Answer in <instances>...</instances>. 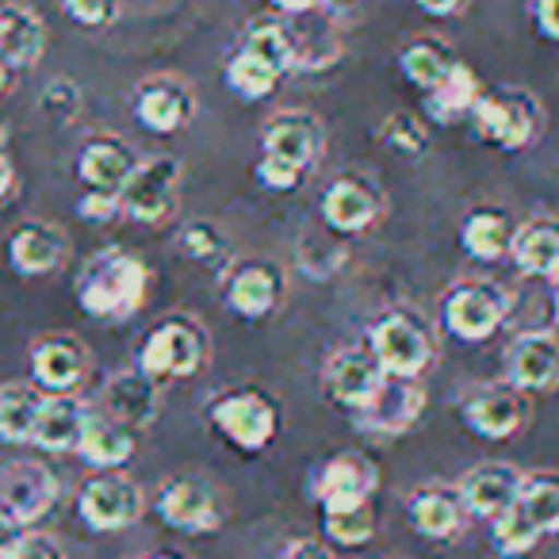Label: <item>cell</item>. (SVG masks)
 I'll return each mask as SVG.
<instances>
[{
  "label": "cell",
  "instance_id": "cell-1",
  "mask_svg": "<svg viewBox=\"0 0 559 559\" xmlns=\"http://www.w3.org/2000/svg\"><path fill=\"white\" fill-rule=\"evenodd\" d=\"M150 292V269L142 257L111 246L93 253L78 272V304L100 322H127L142 311Z\"/></svg>",
  "mask_w": 559,
  "mask_h": 559
},
{
  "label": "cell",
  "instance_id": "cell-2",
  "mask_svg": "<svg viewBox=\"0 0 559 559\" xmlns=\"http://www.w3.org/2000/svg\"><path fill=\"white\" fill-rule=\"evenodd\" d=\"M211 360V334L200 319L192 314H165L162 322L146 330L139 345V360L134 368L146 372L150 380L169 383V380H192L207 368Z\"/></svg>",
  "mask_w": 559,
  "mask_h": 559
},
{
  "label": "cell",
  "instance_id": "cell-3",
  "mask_svg": "<svg viewBox=\"0 0 559 559\" xmlns=\"http://www.w3.org/2000/svg\"><path fill=\"white\" fill-rule=\"evenodd\" d=\"M368 349L388 376L418 380L437 357L433 322L418 307H388L368 330Z\"/></svg>",
  "mask_w": 559,
  "mask_h": 559
},
{
  "label": "cell",
  "instance_id": "cell-4",
  "mask_svg": "<svg viewBox=\"0 0 559 559\" xmlns=\"http://www.w3.org/2000/svg\"><path fill=\"white\" fill-rule=\"evenodd\" d=\"M207 418L226 441L246 456H261L272 449L280 433V406L261 388H230L218 391L207 403Z\"/></svg>",
  "mask_w": 559,
  "mask_h": 559
},
{
  "label": "cell",
  "instance_id": "cell-5",
  "mask_svg": "<svg viewBox=\"0 0 559 559\" xmlns=\"http://www.w3.org/2000/svg\"><path fill=\"white\" fill-rule=\"evenodd\" d=\"M467 119L475 123L479 139L498 150H525L528 142L540 139V127H544L540 100L518 85L483 88V96L475 100Z\"/></svg>",
  "mask_w": 559,
  "mask_h": 559
},
{
  "label": "cell",
  "instance_id": "cell-6",
  "mask_svg": "<svg viewBox=\"0 0 559 559\" xmlns=\"http://www.w3.org/2000/svg\"><path fill=\"white\" fill-rule=\"evenodd\" d=\"M510 292L495 280H460L456 288L444 296L441 322L460 342H490L510 319Z\"/></svg>",
  "mask_w": 559,
  "mask_h": 559
},
{
  "label": "cell",
  "instance_id": "cell-7",
  "mask_svg": "<svg viewBox=\"0 0 559 559\" xmlns=\"http://www.w3.org/2000/svg\"><path fill=\"white\" fill-rule=\"evenodd\" d=\"M146 513V495L123 472H96L78 490V518L93 533H123Z\"/></svg>",
  "mask_w": 559,
  "mask_h": 559
},
{
  "label": "cell",
  "instance_id": "cell-8",
  "mask_svg": "<svg viewBox=\"0 0 559 559\" xmlns=\"http://www.w3.org/2000/svg\"><path fill=\"white\" fill-rule=\"evenodd\" d=\"M180 177H185V169H180V162L173 154L142 157V162L134 165L131 180L119 188L123 215L142 226H157V223H165V218H173Z\"/></svg>",
  "mask_w": 559,
  "mask_h": 559
},
{
  "label": "cell",
  "instance_id": "cell-9",
  "mask_svg": "<svg viewBox=\"0 0 559 559\" xmlns=\"http://www.w3.org/2000/svg\"><path fill=\"white\" fill-rule=\"evenodd\" d=\"M131 111L150 134H180L185 127H192L200 100H195V88L177 73H150L134 85Z\"/></svg>",
  "mask_w": 559,
  "mask_h": 559
},
{
  "label": "cell",
  "instance_id": "cell-10",
  "mask_svg": "<svg viewBox=\"0 0 559 559\" xmlns=\"http://www.w3.org/2000/svg\"><path fill=\"white\" fill-rule=\"evenodd\" d=\"M223 304L238 319H269L284 304V269L269 257H241L223 272Z\"/></svg>",
  "mask_w": 559,
  "mask_h": 559
},
{
  "label": "cell",
  "instance_id": "cell-11",
  "mask_svg": "<svg viewBox=\"0 0 559 559\" xmlns=\"http://www.w3.org/2000/svg\"><path fill=\"white\" fill-rule=\"evenodd\" d=\"M85 342L73 334H43L32 342V383L43 395H78V388L88 380Z\"/></svg>",
  "mask_w": 559,
  "mask_h": 559
},
{
  "label": "cell",
  "instance_id": "cell-12",
  "mask_svg": "<svg viewBox=\"0 0 559 559\" xmlns=\"http://www.w3.org/2000/svg\"><path fill=\"white\" fill-rule=\"evenodd\" d=\"M154 513L177 533H192V536H207L218 533L223 525V506H218L211 483L203 479H169L162 490L154 495Z\"/></svg>",
  "mask_w": 559,
  "mask_h": 559
},
{
  "label": "cell",
  "instance_id": "cell-13",
  "mask_svg": "<svg viewBox=\"0 0 559 559\" xmlns=\"http://www.w3.org/2000/svg\"><path fill=\"white\" fill-rule=\"evenodd\" d=\"M460 418L483 441H510L513 433H521L528 421L525 395L510 383H490L479 388L475 395H467L460 403Z\"/></svg>",
  "mask_w": 559,
  "mask_h": 559
},
{
  "label": "cell",
  "instance_id": "cell-14",
  "mask_svg": "<svg viewBox=\"0 0 559 559\" xmlns=\"http://www.w3.org/2000/svg\"><path fill=\"white\" fill-rule=\"evenodd\" d=\"M319 215L334 234H365L383 215V195L372 180L357 177V173H342L322 192Z\"/></svg>",
  "mask_w": 559,
  "mask_h": 559
},
{
  "label": "cell",
  "instance_id": "cell-15",
  "mask_svg": "<svg viewBox=\"0 0 559 559\" xmlns=\"http://www.w3.org/2000/svg\"><path fill=\"white\" fill-rule=\"evenodd\" d=\"M62 483L39 460H16V464L0 467V506L16 513L24 525H35L55 510Z\"/></svg>",
  "mask_w": 559,
  "mask_h": 559
},
{
  "label": "cell",
  "instance_id": "cell-16",
  "mask_svg": "<svg viewBox=\"0 0 559 559\" xmlns=\"http://www.w3.org/2000/svg\"><path fill=\"white\" fill-rule=\"evenodd\" d=\"M506 383L518 388L521 395H551L559 388V337L551 330L521 334L510 345Z\"/></svg>",
  "mask_w": 559,
  "mask_h": 559
},
{
  "label": "cell",
  "instance_id": "cell-17",
  "mask_svg": "<svg viewBox=\"0 0 559 559\" xmlns=\"http://www.w3.org/2000/svg\"><path fill=\"white\" fill-rule=\"evenodd\" d=\"M322 150H326L322 119L304 108L276 111V116L261 127V154L284 157V162L299 165V169H311L322 157Z\"/></svg>",
  "mask_w": 559,
  "mask_h": 559
},
{
  "label": "cell",
  "instance_id": "cell-18",
  "mask_svg": "<svg viewBox=\"0 0 559 559\" xmlns=\"http://www.w3.org/2000/svg\"><path fill=\"white\" fill-rule=\"evenodd\" d=\"M421 411H426V391H421V383L388 376V380L376 388V395L353 414H357V426L368 429V433L399 437L421 418Z\"/></svg>",
  "mask_w": 559,
  "mask_h": 559
},
{
  "label": "cell",
  "instance_id": "cell-19",
  "mask_svg": "<svg viewBox=\"0 0 559 559\" xmlns=\"http://www.w3.org/2000/svg\"><path fill=\"white\" fill-rule=\"evenodd\" d=\"M376 490H380V472H376V464L365 452H337V456H330L326 464L314 472L319 510L372 502Z\"/></svg>",
  "mask_w": 559,
  "mask_h": 559
},
{
  "label": "cell",
  "instance_id": "cell-20",
  "mask_svg": "<svg viewBox=\"0 0 559 559\" xmlns=\"http://www.w3.org/2000/svg\"><path fill=\"white\" fill-rule=\"evenodd\" d=\"M70 257V234L47 218H27L9 238V264L20 276H50Z\"/></svg>",
  "mask_w": 559,
  "mask_h": 559
},
{
  "label": "cell",
  "instance_id": "cell-21",
  "mask_svg": "<svg viewBox=\"0 0 559 559\" xmlns=\"http://www.w3.org/2000/svg\"><path fill=\"white\" fill-rule=\"evenodd\" d=\"M139 150L131 146L119 134H93V139L81 142L78 150V177L85 188H96V192H119V188L131 180L134 165H139Z\"/></svg>",
  "mask_w": 559,
  "mask_h": 559
},
{
  "label": "cell",
  "instance_id": "cell-22",
  "mask_svg": "<svg viewBox=\"0 0 559 559\" xmlns=\"http://www.w3.org/2000/svg\"><path fill=\"white\" fill-rule=\"evenodd\" d=\"M100 406L108 418L123 421L131 429L154 426L157 406H162V383L150 380L139 368H123V372H111L100 388Z\"/></svg>",
  "mask_w": 559,
  "mask_h": 559
},
{
  "label": "cell",
  "instance_id": "cell-23",
  "mask_svg": "<svg viewBox=\"0 0 559 559\" xmlns=\"http://www.w3.org/2000/svg\"><path fill=\"white\" fill-rule=\"evenodd\" d=\"M521 479H525V472H518L513 464H498V460L472 467V472L456 483L460 502H464L467 518L490 521L502 510H510L521 495Z\"/></svg>",
  "mask_w": 559,
  "mask_h": 559
},
{
  "label": "cell",
  "instance_id": "cell-24",
  "mask_svg": "<svg viewBox=\"0 0 559 559\" xmlns=\"http://www.w3.org/2000/svg\"><path fill=\"white\" fill-rule=\"evenodd\" d=\"M88 418H93V411H88V403H81L78 395H43L32 444L43 452H50V456L78 452Z\"/></svg>",
  "mask_w": 559,
  "mask_h": 559
},
{
  "label": "cell",
  "instance_id": "cell-25",
  "mask_svg": "<svg viewBox=\"0 0 559 559\" xmlns=\"http://www.w3.org/2000/svg\"><path fill=\"white\" fill-rule=\"evenodd\" d=\"M47 55V24L32 4H0V62L12 70H32Z\"/></svg>",
  "mask_w": 559,
  "mask_h": 559
},
{
  "label": "cell",
  "instance_id": "cell-26",
  "mask_svg": "<svg viewBox=\"0 0 559 559\" xmlns=\"http://www.w3.org/2000/svg\"><path fill=\"white\" fill-rule=\"evenodd\" d=\"M388 380V372L380 368V360L372 357V349H342L330 357L326 365V391L349 411H360L368 399L376 395V388Z\"/></svg>",
  "mask_w": 559,
  "mask_h": 559
},
{
  "label": "cell",
  "instance_id": "cell-27",
  "mask_svg": "<svg viewBox=\"0 0 559 559\" xmlns=\"http://www.w3.org/2000/svg\"><path fill=\"white\" fill-rule=\"evenodd\" d=\"M406 513H411L414 533H421L426 540H452L460 536V528L467 525V510L460 502L456 487H418L406 502Z\"/></svg>",
  "mask_w": 559,
  "mask_h": 559
},
{
  "label": "cell",
  "instance_id": "cell-28",
  "mask_svg": "<svg viewBox=\"0 0 559 559\" xmlns=\"http://www.w3.org/2000/svg\"><path fill=\"white\" fill-rule=\"evenodd\" d=\"M510 257L525 276L556 280L559 276V218L540 215L513 230Z\"/></svg>",
  "mask_w": 559,
  "mask_h": 559
},
{
  "label": "cell",
  "instance_id": "cell-29",
  "mask_svg": "<svg viewBox=\"0 0 559 559\" xmlns=\"http://www.w3.org/2000/svg\"><path fill=\"white\" fill-rule=\"evenodd\" d=\"M460 55L449 39L441 35H414L403 50H399V73L421 93H433L452 70H456Z\"/></svg>",
  "mask_w": 559,
  "mask_h": 559
},
{
  "label": "cell",
  "instance_id": "cell-30",
  "mask_svg": "<svg viewBox=\"0 0 559 559\" xmlns=\"http://www.w3.org/2000/svg\"><path fill=\"white\" fill-rule=\"evenodd\" d=\"M78 456L96 472H119L134 460V429L108 414H93L81 433Z\"/></svg>",
  "mask_w": 559,
  "mask_h": 559
},
{
  "label": "cell",
  "instance_id": "cell-31",
  "mask_svg": "<svg viewBox=\"0 0 559 559\" xmlns=\"http://www.w3.org/2000/svg\"><path fill=\"white\" fill-rule=\"evenodd\" d=\"M513 230L518 223L502 207H475L460 223V246L475 261H498V257H510Z\"/></svg>",
  "mask_w": 559,
  "mask_h": 559
},
{
  "label": "cell",
  "instance_id": "cell-32",
  "mask_svg": "<svg viewBox=\"0 0 559 559\" xmlns=\"http://www.w3.org/2000/svg\"><path fill=\"white\" fill-rule=\"evenodd\" d=\"M479 96H483V81L475 78L472 66L456 62V70H452L433 93H426V116L433 119V123H460V119L472 116Z\"/></svg>",
  "mask_w": 559,
  "mask_h": 559
},
{
  "label": "cell",
  "instance_id": "cell-33",
  "mask_svg": "<svg viewBox=\"0 0 559 559\" xmlns=\"http://www.w3.org/2000/svg\"><path fill=\"white\" fill-rule=\"evenodd\" d=\"M39 406H43V391L35 383H4L0 388V441L32 444Z\"/></svg>",
  "mask_w": 559,
  "mask_h": 559
},
{
  "label": "cell",
  "instance_id": "cell-34",
  "mask_svg": "<svg viewBox=\"0 0 559 559\" xmlns=\"http://www.w3.org/2000/svg\"><path fill=\"white\" fill-rule=\"evenodd\" d=\"M226 88H230L238 100H269L272 93L280 88V81H284V73L276 70V66H269L264 58L249 55L246 47H238L230 55V62H226Z\"/></svg>",
  "mask_w": 559,
  "mask_h": 559
},
{
  "label": "cell",
  "instance_id": "cell-35",
  "mask_svg": "<svg viewBox=\"0 0 559 559\" xmlns=\"http://www.w3.org/2000/svg\"><path fill=\"white\" fill-rule=\"evenodd\" d=\"M238 47H246L249 55H257L269 66H276L284 78L296 73V39H292V27L284 24V20H269V16L253 20V24L241 32Z\"/></svg>",
  "mask_w": 559,
  "mask_h": 559
},
{
  "label": "cell",
  "instance_id": "cell-36",
  "mask_svg": "<svg viewBox=\"0 0 559 559\" xmlns=\"http://www.w3.org/2000/svg\"><path fill=\"white\" fill-rule=\"evenodd\" d=\"M322 536L334 548H365L376 536V510L372 502L357 506H330L322 510Z\"/></svg>",
  "mask_w": 559,
  "mask_h": 559
},
{
  "label": "cell",
  "instance_id": "cell-37",
  "mask_svg": "<svg viewBox=\"0 0 559 559\" xmlns=\"http://www.w3.org/2000/svg\"><path fill=\"white\" fill-rule=\"evenodd\" d=\"M518 506L544 536H556L559 533V475L556 472L525 475V479H521Z\"/></svg>",
  "mask_w": 559,
  "mask_h": 559
},
{
  "label": "cell",
  "instance_id": "cell-38",
  "mask_svg": "<svg viewBox=\"0 0 559 559\" xmlns=\"http://www.w3.org/2000/svg\"><path fill=\"white\" fill-rule=\"evenodd\" d=\"M487 525H490V548H495L502 559L528 556V551L544 540V533L525 518V510H521L518 502H513L510 510L498 513V518H490Z\"/></svg>",
  "mask_w": 559,
  "mask_h": 559
},
{
  "label": "cell",
  "instance_id": "cell-39",
  "mask_svg": "<svg viewBox=\"0 0 559 559\" xmlns=\"http://www.w3.org/2000/svg\"><path fill=\"white\" fill-rule=\"evenodd\" d=\"M177 246L188 261H200V264L226 261V253H230V238H226V234L218 230V223H211V218H192V223L180 226Z\"/></svg>",
  "mask_w": 559,
  "mask_h": 559
},
{
  "label": "cell",
  "instance_id": "cell-40",
  "mask_svg": "<svg viewBox=\"0 0 559 559\" xmlns=\"http://www.w3.org/2000/svg\"><path fill=\"white\" fill-rule=\"evenodd\" d=\"M376 134H380L383 146H391L403 157H426V150H429V127L421 123L418 116H411V111H391V116H383Z\"/></svg>",
  "mask_w": 559,
  "mask_h": 559
},
{
  "label": "cell",
  "instance_id": "cell-41",
  "mask_svg": "<svg viewBox=\"0 0 559 559\" xmlns=\"http://www.w3.org/2000/svg\"><path fill=\"white\" fill-rule=\"evenodd\" d=\"M62 12L78 27L104 32V27L119 24V16H123V0H62Z\"/></svg>",
  "mask_w": 559,
  "mask_h": 559
},
{
  "label": "cell",
  "instance_id": "cell-42",
  "mask_svg": "<svg viewBox=\"0 0 559 559\" xmlns=\"http://www.w3.org/2000/svg\"><path fill=\"white\" fill-rule=\"evenodd\" d=\"M253 177H257V185L269 188V192H292V188L304 185L307 169H299V165L284 162V157L261 154V162L253 165Z\"/></svg>",
  "mask_w": 559,
  "mask_h": 559
},
{
  "label": "cell",
  "instance_id": "cell-43",
  "mask_svg": "<svg viewBox=\"0 0 559 559\" xmlns=\"http://www.w3.org/2000/svg\"><path fill=\"white\" fill-rule=\"evenodd\" d=\"M39 108L47 111L50 119H58V123H70V119L81 111V88L73 85L70 78H55L47 88H43Z\"/></svg>",
  "mask_w": 559,
  "mask_h": 559
},
{
  "label": "cell",
  "instance_id": "cell-44",
  "mask_svg": "<svg viewBox=\"0 0 559 559\" xmlns=\"http://www.w3.org/2000/svg\"><path fill=\"white\" fill-rule=\"evenodd\" d=\"M78 215L85 223H111V218L123 215V200H119V192H96V188H88L78 200Z\"/></svg>",
  "mask_w": 559,
  "mask_h": 559
},
{
  "label": "cell",
  "instance_id": "cell-45",
  "mask_svg": "<svg viewBox=\"0 0 559 559\" xmlns=\"http://www.w3.org/2000/svg\"><path fill=\"white\" fill-rule=\"evenodd\" d=\"M12 559H66V551H62V544H58L55 536L27 533L24 540H20V548L12 551Z\"/></svg>",
  "mask_w": 559,
  "mask_h": 559
},
{
  "label": "cell",
  "instance_id": "cell-46",
  "mask_svg": "<svg viewBox=\"0 0 559 559\" xmlns=\"http://www.w3.org/2000/svg\"><path fill=\"white\" fill-rule=\"evenodd\" d=\"M27 536V525L12 510L0 506V559H12V551L20 548V540Z\"/></svg>",
  "mask_w": 559,
  "mask_h": 559
},
{
  "label": "cell",
  "instance_id": "cell-47",
  "mask_svg": "<svg viewBox=\"0 0 559 559\" xmlns=\"http://www.w3.org/2000/svg\"><path fill=\"white\" fill-rule=\"evenodd\" d=\"M528 9H533L536 32H540L544 39L559 43V0H533Z\"/></svg>",
  "mask_w": 559,
  "mask_h": 559
},
{
  "label": "cell",
  "instance_id": "cell-48",
  "mask_svg": "<svg viewBox=\"0 0 559 559\" xmlns=\"http://www.w3.org/2000/svg\"><path fill=\"white\" fill-rule=\"evenodd\" d=\"M467 4H472V0H414V9L426 12V16H433V20L460 16V12H464Z\"/></svg>",
  "mask_w": 559,
  "mask_h": 559
},
{
  "label": "cell",
  "instance_id": "cell-49",
  "mask_svg": "<svg viewBox=\"0 0 559 559\" xmlns=\"http://www.w3.org/2000/svg\"><path fill=\"white\" fill-rule=\"evenodd\" d=\"M284 559H337V556L319 540H296L288 551H284Z\"/></svg>",
  "mask_w": 559,
  "mask_h": 559
},
{
  "label": "cell",
  "instance_id": "cell-50",
  "mask_svg": "<svg viewBox=\"0 0 559 559\" xmlns=\"http://www.w3.org/2000/svg\"><path fill=\"white\" fill-rule=\"evenodd\" d=\"M269 4L276 12H284V16H304V12L326 9V0H269Z\"/></svg>",
  "mask_w": 559,
  "mask_h": 559
},
{
  "label": "cell",
  "instance_id": "cell-51",
  "mask_svg": "<svg viewBox=\"0 0 559 559\" xmlns=\"http://www.w3.org/2000/svg\"><path fill=\"white\" fill-rule=\"evenodd\" d=\"M12 188H16V165H12V157L4 154V150H0V200H4Z\"/></svg>",
  "mask_w": 559,
  "mask_h": 559
},
{
  "label": "cell",
  "instance_id": "cell-52",
  "mask_svg": "<svg viewBox=\"0 0 559 559\" xmlns=\"http://www.w3.org/2000/svg\"><path fill=\"white\" fill-rule=\"evenodd\" d=\"M12 88V66L9 62H0V96Z\"/></svg>",
  "mask_w": 559,
  "mask_h": 559
},
{
  "label": "cell",
  "instance_id": "cell-53",
  "mask_svg": "<svg viewBox=\"0 0 559 559\" xmlns=\"http://www.w3.org/2000/svg\"><path fill=\"white\" fill-rule=\"evenodd\" d=\"M551 319H556V326H559V276L551 280Z\"/></svg>",
  "mask_w": 559,
  "mask_h": 559
},
{
  "label": "cell",
  "instance_id": "cell-54",
  "mask_svg": "<svg viewBox=\"0 0 559 559\" xmlns=\"http://www.w3.org/2000/svg\"><path fill=\"white\" fill-rule=\"evenodd\" d=\"M142 559H188V556H185V551L165 548V551H150V556H142Z\"/></svg>",
  "mask_w": 559,
  "mask_h": 559
},
{
  "label": "cell",
  "instance_id": "cell-55",
  "mask_svg": "<svg viewBox=\"0 0 559 559\" xmlns=\"http://www.w3.org/2000/svg\"><path fill=\"white\" fill-rule=\"evenodd\" d=\"M0 150H4V123H0Z\"/></svg>",
  "mask_w": 559,
  "mask_h": 559
}]
</instances>
